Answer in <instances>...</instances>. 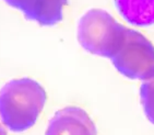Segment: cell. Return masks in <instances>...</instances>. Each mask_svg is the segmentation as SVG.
I'll return each mask as SVG.
<instances>
[{"mask_svg":"<svg viewBox=\"0 0 154 135\" xmlns=\"http://www.w3.org/2000/svg\"><path fill=\"white\" fill-rule=\"evenodd\" d=\"M110 60L125 77L145 80L154 75V45L140 32L127 29Z\"/></svg>","mask_w":154,"mask_h":135,"instance_id":"3","label":"cell"},{"mask_svg":"<svg viewBox=\"0 0 154 135\" xmlns=\"http://www.w3.org/2000/svg\"><path fill=\"white\" fill-rule=\"evenodd\" d=\"M0 135H7L6 130H5V127L1 125V123H0Z\"/></svg>","mask_w":154,"mask_h":135,"instance_id":"8","label":"cell"},{"mask_svg":"<svg viewBox=\"0 0 154 135\" xmlns=\"http://www.w3.org/2000/svg\"><path fill=\"white\" fill-rule=\"evenodd\" d=\"M42 25H54L62 19L67 0H5Z\"/></svg>","mask_w":154,"mask_h":135,"instance_id":"5","label":"cell"},{"mask_svg":"<svg viewBox=\"0 0 154 135\" xmlns=\"http://www.w3.org/2000/svg\"><path fill=\"white\" fill-rule=\"evenodd\" d=\"M122 18L136 27L154 25V0H115Z\"/></svg>","mask_w":154,"mask_h":135,"instance_id":"6","label":"cell"},{"mask_svg":"<svg viewBox=\"0 0 154 135\" xmlns=\"http://www.w3.org/2000/svg\"><path fill=\"white\" fill-rule=\"evenodd\" d=\"M140 99L145 117L154 125V75L143 80L140 87Z\"/></svg>","mask_w":154,"mask_h":135,"instance_id":"7","label":"cell"},{"mask_svg":"<svg viewBox=\"0 0 154 135\" xmlns=\"http://www.w3.org/2000/svg\"><path fill=\"white\" fill-rule=\"evenodd\" d=\"M45 135H97V131L83 109L67 107L51 117Z\"/></svg>","mask_w":154,"mask_h":135,"instance_id":"4","label":"cell"},{"mask_svg":"<svg viewBox=\"0 0 154 135\" xmlns=\"http://www.w3.org/2000/svg\"><path fill=\"white\" fill-rule=\"evenodd\" d=\"M127 27L119 23L109 12L91 9L78 23V40L85 51L102 57H110L122 44Z\"/></svg>","mask_w":154,"mask_h":135,"instance_id":"2","label":"cell"},{"mask_svg":"<svg viewBox=\"0 0 154 135\" xmlns=\"http://www.w3.org/2000/svg\"><path fill=\"white\" fill-rule=\"evenodd\" d=\"M46 92L37 81L13 79L0 90V119L12 132L30 129L41 115Z\"/></svg>","mask_w":154,"mask_h":135,"instance_id":"1","label":"cell"}]
</instances>
